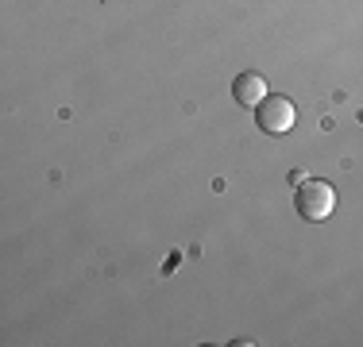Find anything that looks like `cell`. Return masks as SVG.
<instances>
[{"label": "cell", "mask_w": 363, "mask_h": 347, "mask_svg": "<svg viewBox=\"0 0 363 347\" xmlns=\"http://www.w3.org/2000/svg\"><path fill=\"white\" fill-rule=\"evenodd\" d=\"M294 205H298V216H306L309 224H321V220H328V216H333V208H336V189L328 186V181L306 178V181L298 186Z\"/></svg>", "instance_id": "cell-1"}, {"label": "cell", "mask_w": 363, "mask_h": 347, "mask_svg": "<svg viewBox=\"0 0 363 347\" xmlns=\"http://www.w3.org/2000/svg\"><path fill=\"white\" fill-rule=\"evenodd\" d=\"M255 124L263 127L267 135H286L294 124H298V108H294L290 97H279V93H271L263 104L255 108Z\"/></svg>", "instance_id": "cell-2"}, {"label": "cell", "mask_w": 363, "mask_h": 347, "mask_svg": "<svg viewBox=\"0 0 363 347\" xmlns=\"http://www.w3.org/2000/svg\"><path fill=\"white\" fill-rule=\"evenodd\" d=\"M232 97L244 104V108H259V104L271 97V85H267V77H263V74L247 69V74H240L236 81H232Z\"/></svg>", "instance_id": "cell-3"}]
</instances>
